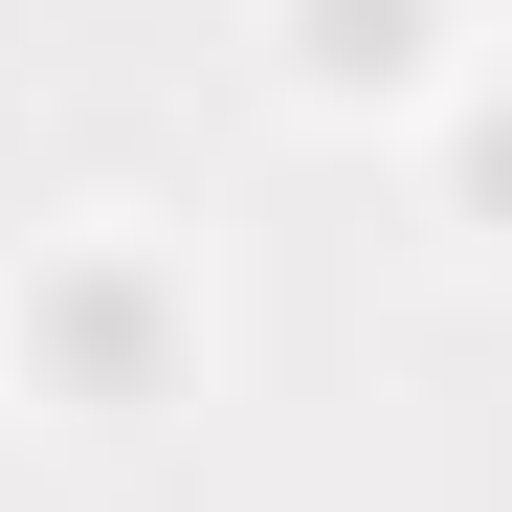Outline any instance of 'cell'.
Returning a JSON list of instances; mask_svg holds the SVG:
<instances>
[{"label": "cell", "mask_w": 512, "mask_h": 512, "mask_svg": "<svg viewBox=\"0 0 512 512\" xmlns=\"http://www.w3.org/2000/svg\"><path fill=\"white\" fill-rule=\"evenodd\" d=\"M312 23H334L312 67H423V0H312Z\"/></svg>", "instance_id": "6da1fadb"}]
</instances>
